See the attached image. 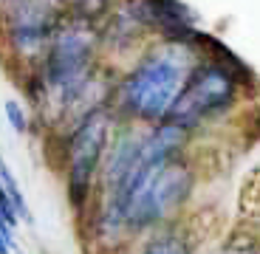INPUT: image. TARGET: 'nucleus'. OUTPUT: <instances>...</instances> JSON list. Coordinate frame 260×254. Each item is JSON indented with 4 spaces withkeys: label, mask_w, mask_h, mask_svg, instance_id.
<instances>
[{
    "label": "nucleus",
    "mask_w": 260,
    "mask_h": 254,
    "mask_svg": "<svg viewBox=\"0 0 260 254\" xmlns=\"http://www.w3.org/2000/svg\"><path fill=\"white\" fill-rule=\"evenodd\" d=\"M116 130V116L111 104H99L65 130L62 136V172L65 195L77 215H88L96 201L99 169L108 144Z\"/></svg>",
    "instance_id": "nucleus-2"
},
{
    "label": "nucleus",
    "mask_w": 260,
    "mask_h": 254,
    "mask_svg": "<svg viewBox=\"0 0 260 254\" xmlns=\"http://www.w3.org/2000/svg\"><path fill=\"white\" fill-rule=\"evenodd\" d=\"M238 91H241L238 59L229 51L198 59L181 96L176 99L173 111L164 122H173L184 130L195 133L198 127L223 116L238 102Z\"/></svg>",
    "instance_id": "nucleus-3"
},
{
    "label": "nucleus",
    "mask_w": 260,
    "mask_h": 254,
    "mask_svg": "<svg viewBox=\"0 0 260 254\" xmlns=\"http://www.w3.org/2000/svg\"><path fill=\"white\" fill-rule=\"evenodd\" d=\"M215 254H260V243L249 235H235L232 240H226Z\"/></svg>",
    "instance_id": "nucleus-7"
},
{
    "label": "nucleus",
    "mask_w": 260,
    "mask_h": 254,
    "mask_svg": "<svg viewBox=\"0 0 260 254\" xmlns=\"http://www.w3.org/2000/svg\"><path fill=\"white\" fill-rule=\"evenodd\" d=\"M3 113H6L9 127H12V130L17 133V136H26V133H28V127H31L26 107H23V104H20L17 99H6V102H3Z\"/></svg>",
    "instance_id": "nucleus-6"
},
{
    "label": "nucleus",
    "mask_w": 260,
    "mask_h": 254,
    "mask_svg": "<svg viewBox=\"0 0 260 254\" xmlns=\"http://www.w3.org/2000/svg\"><path fill=\"white\" fill-rule=\"evenodd\" d=\"M71 14V0H3L0 34L6 37L12 57L28 68L43 57L51 37Z\"/></svg>",
    "instance_id": "nucleus-4"
},
{
    "label": "nucleus",
    "mask_w": 260,
    "mask_h": 254,
    "mask_svg": "<svg viewBox=\"0 0 260 254\" xmlns=\"http://www.w3.org/2000/svg\"><path fill=\"white\" fill-rule=\"evenodd\" d=\"M17 251V229L0 215V254H12Z\"/></svg>",
    "instance_id": "nucleus-8"
},
{
    "label": "nucleus",
    "mask_w": 260,
    "mask_h": 254,
    "mask_svg": "<svg viewBox=\"0 0 260 254\" xmlns=\"http://www.w3.org/2000/svg\"><path fill=\"white\" fill-rule=\"evenodd\" d=\"M136 254H192V237L173 221L144 235Z\"/></svg>",
    "instance_id": "nucleus-5"
},
{
    "label": "nucleus",
    "mask_w": 260,
    "mask_h": 254,
    "mask_svg": "<svg viewBox=\"0 0 260 254\" xmlns=\"http://www.w3.org/2000/svg\"><path fill=\"white\" fill-rule=\"evenodd\" d=\"M198 43L201 34L195 40H150L133 65L113 82L108 102L113 116L144 127L164 122L198 62Z\"/></svg>",
    "instance_id": "nucleus-1"
}]
</instances>
